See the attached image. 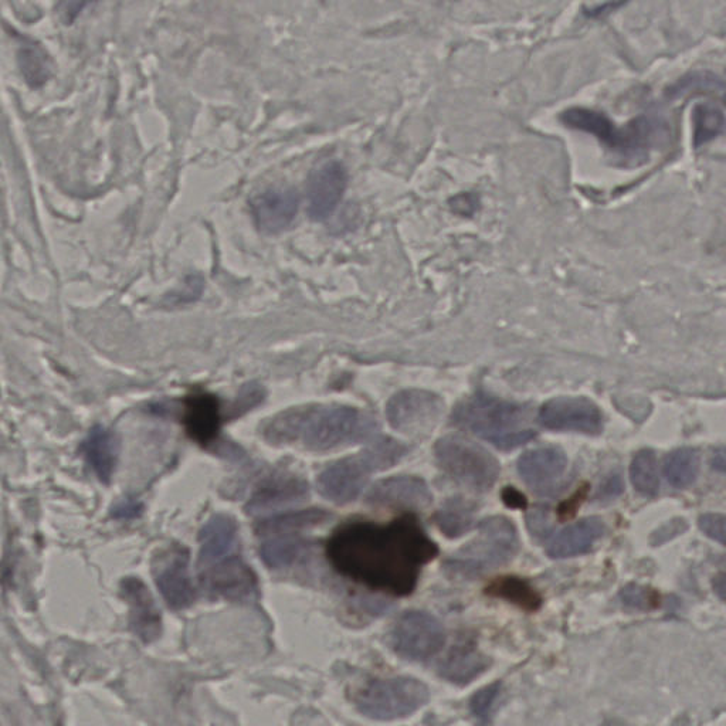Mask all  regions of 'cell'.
I'll use <instances>...</instances> for the list:
<instances>
[{"mask_svg":"<svg viewBox=\"0 0 726 726\" xmlns=\"http://www.w3.org/2000/svg\"><path fill=\"white\" fill-rule=\"evenodd\" d=\"M439 554L415 515L389 524L348 522L332 534L327 556L335 571L395 596L415 590L423 566Z\"/></svg>","mask_w":726,"mask_h":726,"instance_id":"cell-1","label":"cell"},{"mask_svg":"<svg viewBox=\"0 0 726 726\" xmlns=\"http://www.w3.org/2000/svg\"><path fill=\"white\" fill-rule=\"evenodd\" d=\"M375 429V420L355 407L307 405L278 413L264 424L261 434L274 446L297 444L324 453L368 439Z\"/></svg>","mask_w":726,"mask_h":726,"instance_id":"cell-2","label":"cell"},{"mask_svg":"<svg viewBox=\"0 0 726 726\" xmlns=\"http://www.w3.org/2000/svg\"><path fill=\"white\" fill-rule=\"evenodd\" d=\"M453 422L505 451L524 446L536 434L528 406L507 402L485 392L461 400L454 409Z\"/></svg>","mask_w":726,"mask_h":726,"instance_id":"cell-3","label":"cell"},{"mask_svg":"<svg viewBox=\"0 0 726 726\" xmlns=\"http://www.w3.org/2000/svg\"><path fill=\"white\" fill-rule=\"evenodd\" d=\"M406 453L399 441L388 437L375 441L356 456L325 468L318 476V491L335 504H348L358 498L373 473L395 466Z\"/></svg>","mask_w":726,"mask_h":726,"instance_id":"cell-4","label":"cell"},{"mask_svg":"<svg viewBox=\"0 0 726 726\" xmlns=\"http://www.w3.org/2000/svg\"><path fill=\"white\" fill-rule=\"evenodd\" d=\"M518 532L510 519H484L474 541L460 549L446 562L450 575L474 579L512 561L518 552Z\"/></svg>","mask_w":726,"mask_h":726,"instance_id":"cell-5","label":"cell"},{"mask_svg":"<svg viewBox=\"0 0 726 726\" xmlns=\"http://www.w3.org/2000/svg\"><path fill=\"white\" fill-rule=\"evenodd\" d=\"M434 454L451 480L477 493L490 490L500 476V463L493 454L464 437H443L434 446Z\"/></svg>","mask_w":726,"mask_h":726,"instance_id":"cell-6","label":"cell"},{"mask_svg":"<svg viewBox=\"0 0 726 726\" xmlns=\"http://www.w3.org/2000/svg\"><path fill=\"white\" fill-rule=\"evenodd\" d=\"M429 701V688L410 677L375 680L356 695V707L365 717L393 721L409 717Z\"/></svg>","mask_w":726,"mask_h":726,"instance_id":"cell-7","label":"cell"},{"mask_svg":"<svg viewBox=\"0 0 726 726\" xmlns=\"http://www.w3.org/2000/svg\"><path fill=\"white\" fill-rule=\"evenodd\" d=\"M443 400L427 390H402L392 396L386 406L390 426L409 436L432 432L443 413Z\"/></svg>","mask_w":726,"mask_h":726,"instance_id":"cell-8","label":"cell"},{"mask_svg":"<svg viewBox=\"0 0 726 726\" xmlns=\"http://www.w3.org/2000/svg\"><path fill=\"white\" fill-rule=\"evenodd\" d=\"M446 634L432 614L407 612L392 631L393 650L407 660L423 661L443 649Z\"/></svg>","mask_w":726,"mask_h":726,"instance_id":"cell-9","label":"cell"},{"mask_svg":"<svg viewBox=\"0 0 726 726\" xmlns=\"http://www.w3.org/2000/svg\"><path fill=\"white\" fill-rule=\"evenodd\" d=\"M156 586L172 610H185L195 602V589L189 575V552L185 546L162 549L152 562Z\"/></svg>","mask_w":726,"mask_h":726,"instance_id":"cell-10","label":"cell"},{"mask_svg":"<svg viewBox=\"0 0 726 726\" xmlns=\"http://www.w3.org/2000/svg\"><path fill=\"white\" fill-rule=\"evenodd\" d=\"M539 422L555 432H578L596 436L603 430L602 410L586 398L548 400L539 410Z\"/></svg>","mask_w":726,"mask_h":726,"instance_id":"cell-11","label":"cell"},{"mask_svg":"<svg viewBox=\"0 0 726 726\" xmlns=\"http://www.w3.org/2000/svg\"><path fill=\"white\" fill-rule=\"evenodd\" d=\"M568 459L558 447L529 450L518 460V473L535 494L554 495L561 487Z\"/></svg>","mask_w":726,"mask_h":726,"instance_id":"cell-12","label":"cell"},{"mask_svg":"<svg viewBox=\"0 0 726 726\" xmlns=\"http://www.w3.org/2000/svg\"><path fill=\"white\" fill-rule=\"evenodd\" d=\"M202 585L216 597L243 602L256 595L257 578L239 555L200 569Z\"/></svg>","mask_w":726,"mask_h":726,"instance_id":"cell-13","label":"cell"},{"mask_svg":"<svg viewBox=\"0 0 726 726\" xmlns=\"http://www.w3.org/2000/svg\"><path fill=\"white\" fill-rule=\"evenodd\" d=\"M348 176L341 162L329 161L312 171L307 183L308 215L312 220L328 219L344 196Z\"/></svg>","mask_w":726,"mask_h":726,"instance_id":"cell-14","label":"cell"},{"mask_svg":"<svg viewBox=\"0 0 726 726\" xmlns=\"http://www.w3.org/2000/svg\"><path fill=\"white\" fill-rule=\"evenodd\" d=\"M122 599L130 607V627L132 633L144 643H152L162 633L161 610L154 596L141 579L130 576L122 579L120 585Z\"/></svg>","mask_w":726,"mask_h":726,"instance_id":"cell-15","label":"cell"},{"mask_svg":"<svg viewBox=\"0 0 726 726\" xmlns=\"http://www.w3.org/2000/svg\"><path fill=\"white\" fill-rule=\"evenodd\" d=\"M432 493L422 478L398 476L379 481L371 488L366 502L372 507L396 510H423L432 504Z\"/></svg>","mask_w":726,"mask_h":726,"instance_id":"cell-16","label":"cell"},{"mask_svg":"<svg viewBox=\"0 0 726 726\" xmlns=\"http://www.w3.org/2000/svg\"><path fill=\"white\" fill-rule=\"evenodd\" d=\"M310 493L307 481L293 471L277 470L261 481L251 495L247 512L260 514V512L274 510L281 505L293 504L303 501Z\"/></svg>","mask_w":726,"mask_h":726,"instance_id":"cell-17","label":"cell"},{"mask_svg":"<svg viewBox=\"0 0 726 726\" xmlns=\"http://www.w3.org/2000/svg\"><path fill=\"white\" fill-rule=\"evenodd\" d=\"M298 205L300 200L293 189L271 188L253 200L251 212L261 232L277 234L293 223Z\"/></svg>","mask_w":726,"mask_h":726,"instance_id":"cell-18","label":"cell"},{"mask_svg":"<svg viewBox=\"0 0 726 726\" xmlns=\"http://www.w3.org/2000/svg\"><path fill=\"white\" fill-rule=\"evenodd\" d=\"M199 568H208L237 555L239 527L230 515L217 514L206 522L199 534Z\"/></svg>","mask_w":726,"mask_h":726,"instance_id":"cell-19","label":"cell"},{"mask_svg":"<svg viewBox=\"0 0 726 726\" xmlns=\"http://www.w3.org/2000/svg\"><path fill=\"white\" fill-rule=\"evenodd\" d=\"M186 432L189 437L202 446H208L219 436L222 416L220 403L209 393L191 396L186 400L185 416H183Z\"/></svg>","mask_w":726,"mask_h":726,"instance_id":"cell-20","label":"cell"},{"mask_svg":"<svg viewBox=\"0 0 726 726\" xmlns=\"http://www.w3.org/2000/svg\"><path fill=\"white\" fill-rule=\"evenodd\" d=\"M603 534H605V524L602 519L596 517L582 519L559 532L549 542L546 552L554 559L583 555L593 548Z\"/></svg>","mask_w":726,"mask_h":726,"instance_id":"cell-21","label":"cell"},{"mask_svg":"<svg viewBox=\"0 0 726 726\" xmlns=\"http://www.w3.org/2000/svg\"><path fill=\"white\" fill-rule=\"evenodd\" d=\"M83 453L98 480L101 483H110L120 454V441L117 436L103 426H94L84 440Z\"/></svg>","mask_w":726,"mask_h":726,"instance_id":"cell-22","label":"cell"},{"mask_svg":"<svg viewBox=\"0 0 726 726\" xmlns=\"http://www.w3.org/2000/svg\"><path fill=\"white\" fill-rule=\"evenodd\" d=\"M561 121L566 127L588 132L595 135L606 147L623 152L624 149V128L620 130L614 122L599 111L589 108L573 107L563 111Z\"/></svg>","mask_w":726,"mask_h":726,"instance_id":"cell-23","label":"cell"},{"mask_svg":"<svg viewBox=\"0 0 726 726\" xmlns=\"http://www.w3.org/2000/svg\"><path fill=\"white\" fill-rule=\"evenodd\" d=\"M490 658L485 657L470 643L460 644L451 650L440 667L444 680L457 685H466L490 667Z\"/></svg>","mask_w":726,"mask_h":726,"instance_id":"cell-24","label":"cell"},{"mask_svg":"<svg viewBox=\"0 0 726 726\" xmlns=\"http://www.w3.org/2000/svg\"><path fill=\"white\" fill-rule=\"evenodd\" d=\"M310 546V542L291 532L276 534L261 545L260 558L270 569L290 568L307 554Z\"/></svg>","mask_w":726,"mask_h":726,"instance_id":"cell-25","label":"cell"},{"mask_svg":"<svg viewBox=\"0 0 726 726\" xmlns=\"http://www.w3.org/2000/svg\"><path fill=\"white\" fill-rule=\"evenodd\" d=\"M477 505L463 497L450 498L434 515V522L444 535L459 538L474 525Z\"/></svg>","mask_w":726,"mask_h":726,"instance_id":"cell-26","label":"cell"},{"mask_svg":"<svg viewBox=\"0 0 726 726\" xmlns=\"http://www.w3.org/2000/svg\"><path fill=\"white\" fill-rule=\"evenodd\" d=\"M331 518L332 515L328 511L321 510V508H310V510L287 512V514L264 519L256 529L259 535L286 534V532L298 531V529L318 527Z\"/></svg>","mask_w":726,"mask_h":726,"instance_id":"cell-27","label":"cell"},{"mask_svg":"<svg viewBox=\"0 0 726 726\" xmlns=\"http://www.w3.org/2000/svg\"><path fill=\"white\" fill-rule=\"evenodd\" d=\"M485 593L488 596L507 600V602L521 607V609L527 610V612H536L542 603L541 595L529 585L527 580L514 578V576H507V578L495 580V582L491 583L485 589Z\"/></svg>","mask_w":726,"mask_h":726,"instance_id":"cell-28","label":"cell"},{"mask_svg":"<svg viewBox=\"0 0 726 726\" xmlns=\"http://www.w3.org/2000/svg\"><path fill=\"white\" fill-rule=\"evenodd\" d=\"M700 457L692 449H678L668 454L664 461V474L675 488L690 487L698 477Z\"/></svg>","mask_w":726,"mask_h":726,"instance_id":"cell-29","label":"cell"},{"mask_svg":"<svg viewBox=\"0 0 726 726\" xmlns=\"http://www.w3.org/2000/svg\"><path fill=\"white\" fill-rule=\"evenodd\" d=\"M692 125H694L695 147L707 144L719 137L726 128V118L718 107L711 104H698L692 111Z\"/></svg>","mask_w":726,"mask_h":726,"instance_id":"cell-30","label":"cell"},{"mask_svg":"<svg viewBox=\"0 0 726 726\" xmlns=\"http://www.w3.org/2000/svg\"><path fill=\"white\" fill-rule=\"evenodd\" d=\"M18 59L20 71L30 87L37 88L46 84L50 77V66L42 47L33 42L23 43Z\"/></svg>","mask_w":726,"mask_h":726,"instance_id":"cell-31","label":"cell"},{"mask_svg":"<svg viewBox=\"0 0 726 726\" xmlns=\"http://www.w3.org/2000/svg\"><path fill=\"white\" fill-rule=\"evenodd\" d=\"M631 483L640 494L653 497L660 488L656 454L651 450H641L636 454L630 467Z\"/></svg>","mask_w":726,"mask_h":726,"instance_id":"cell-32","label":"cell"},{"mask_svg":"<svg viewBox=\"0 0 726 726\" xmlns=\"http://www.w3.org/2000/svg\"><path fill=\"white\" fill-rule=\"evenodd\" d=\"M501 692V683H495L488 685L483 690L478 691L473 698H471V711L476 715L480 721L488 722V718L491 717L493 712L495 701H497L498 695Z\"/></svg>","mask_w":726,"mask_h":726,"instance_id":"cell-33","label":"cell"},{"mask_svg":"<svg viewBox=\"0 0 726 726\" xmlns=\"http://www.w3.org/2000/svg\"><path fill=\"white\" fill-rule=\"evenodd\" d=\"M721 81L717 76L709 73H694L684 77L671 88L670 96H684V94L692 93L695 90H709V88H718Z\"/></svg>","mask_w":726,"mask_h":726,"instance_id":"cell-34","label":"cell"},{"mask_svg":"<svg viewBox=\"0 0 726 726\" xmlns=\"http://www.w3.org/2000/svg\"><path fill=\"white\" fill-rule=\"evenodd\" d=\"M620 596L627 606L636 607V609L647 610L657 605L656 593L639 585L627 586L622 590Z\"/></svg>","mask_w":726,"mask_h":726,"instance_id":"cell-35","label":"cell"},{"mask_svg":"<svg viewBox=\"0 0 726 726\" xmlns=\"http://www.w3.org/2000/svg\"><path fill=\"white\" fill-rule=\"evenodd\" d=\"M698 524L705 535L726 546V515L705 514Z\"/></svg>","mask_w":726,"mask_h":726,"instance_id":"cell-36","label":"cell"},{"mask_svg":"<svg viewBox=\"0 0 726 726\" xmlns=\"http://www.w3.org/2000/svg\"><path fill=\"white\" fill-rule=\"evenodd\" d=\"M264 392L263 389L257 385H249L247 388L242 390L239 399L234 403L233 412L234 415L240 416L242 413L247 412L249 409H253L254 406L259 405L263 402Z\"/></svg>","mask_w":726,"mask_h":726,"instance_id":"cell-37","label":"cell"},{"mask_svg":"<svg viewBox=\"0 0 726 726\" xmlns=\"http://www.w3.org/2000/svg\"><path fill=\"white\" fill-rule=\"evenodd\" d=\"M142 510H144V507H142L141 502L132 500V498H125V500L114 505L111 515L115 519H131L138 517Z\"/></svg>","mask_w":726,"mask_h":726,"instance_id":"cell-38","label":"cell"},{"mask_svg":"<svg viewBox=\"0 0 726 726\" xmlns=\"http://www.w3.org/2000/svg\"><path fill=\"white\" fill-rule=\"evenodd\" d=\"M94 2L96 0H67L63 9L64 20H66L67 25H71L77 19V16Z\"/></svg>","mask_w":726,"mask_h":726,"instance_id":"cell-39","label":"cell"},{"mask_svg":"<svg viewBox=\"0 0 726 726\" xmlns=\"http://www.w3.org/2000/svg\"><path fill=\"white\" fill-rule=\"evenodd\" d=\"M451 208L460 215L470 216L473 210L477 208L476 200L471 199L470 195H461L459 198L451 200Z\"/></svg>","mask_w":726,"mask_h":726,"instance_id":"cell-40","label":"cell"},{"mask_svg":"<svg viewBox=\"0 0 726 726\" xmlns=\"http://www.w3.org/2000/svg\"><path fill=\"white\" fill-rule=\"evenodd\" d=\"M623 5L624 0H612V2H607L605 3V5L599 6V8L588 10V12H586V15H588L589 18L593 19L605 18V16L610 15V13L614 12V10L622 8Z\"/></svg>","mask_w":726,"mask_h":726,"instance_id":"cell-41","label":"cell"},{"mask_svg":"<svg viewBox=\"0 0 726 726\" xmlns=\"http://www.w3.org/2000/svg\"><path fill=\"white\" fill-rule=\"evenodd\" d=\"M502 498H504L505 504L508 505V507L511 508H525L527 507V500H525L524 495L519 493V491L514 490L512 487L505 488L504 493H502Z\"/></svg>","mask_w":726,"mask_h":726,"instance_id":"cell-42","label":"cell"},{"mask_svg":"<svg viewBox=\"0 0 726 726\" xmlns=\"http://www.w3.org/2000/svg\"><path fill=\"white\" fill-rule=\"evenodd\" d=\"M711 464L714 470L726 474V449H718L715 451Z\"/></svg>","mask_w":726,"mask_h":726,"instance_id":"cell-43","label":"cell"},{"mask_svg":"<svg viewBox=\"0 0 726 726\" xmlns=\"http://www.w3.org/2000/svg\"><path fill=\"white\" fill-rule=\"evenodd\" d=\"M714 590L726 602V573H721L714 579Z\"/></svg>","mask_w":726,"mask_h":726,"instance_id":"cell-44","label":"cell"},{"mask_svg":"<svg viewBox=\"0 0 726 726\" xmlns=\"http://www.w3.org/2000/svg\"><path fill=\"white\" fill-rule=\"evenodd\" d=\"M725 104H726V94H725Z\"/></svg>","mask_w":726,"mask_h":726,"instance_id":"cell-45","label":"cell"}]
</instances>
